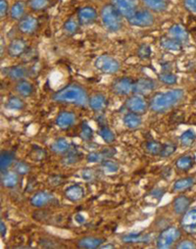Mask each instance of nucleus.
I'll return each instance as SVG.
<instances>
[{
  "instance_id": "nucleus-1",
  "label": "nucleus",
  "mask_w": 196,
  "mask_h": 249,
  "mask_svg": "<svg viewBox=\"0 0 196 249\" xmlns=\"http://www.w3.org/2000/svg\"><path fill=\"white\" fill-rule=\"evenodd\" d=\"M53 100L58 103L72 104L80 107L89 105V97L88 91L78 84H70L53 94Z\"/></svg>"
},
{
  "instance_id": "nucleus-2",
  "label": "nucleus",
  "mask_w": 196,
  "mask_h": 249,
  "mask_svg": "<svg viewBox=\"0 0 196 249\" xmlns=\"http://www.w3.org/2000/svg\"><path fill=\"white\" fill-rule=\"evenodd\" d=\"M184 90L180 89L156 93L150 99L149 108L155 113H165L178 106L184 99Z\"/></svg>"
},
{
  "instance_id": "nucleus-3",
  "label": "nucleus",
  "mask_w": 196,
  "mask_h": 249,
  "mask_svg": "<svg viewBox=\"0 0 196 249\" xmlns=\"http://www.w3.org/2000/svg\"><path fill=\"white\" fill-rule=\"evenodd\" d=\"M100 19L104 28L109 32L116 33L123 28V16L111 3L102 7Z\"/></svg>"
},
{
  "instance_id": "nucleus-4",
  "label": "nucleus",
  "mask_w": 196,
  "mask_h": 249,
  "mask_svg": "<svg viewBox=\"0 0 196 249\" xmlns=\"http://www.w3.org/2000/svg\"><path fill=\"white\" fill-rule=\"evenodd\" d=\"M181 231L177 227H168L164 229L158 235L156 246L159 249H168L173 247L181 238Z\"/></svg>"
},
{
  "instance_id": "nucleus-5",
  "label": "nucleus",
  "mask_w": 196,
  "mask_h": 249,
  "mask_svg": "<svg viewBox=\"0 0 196 249\" xmlns=\"http://www.w3.org/2000/svg\"><path fill=\"white\" fill-rule=\"evenodd\" d=\"M94 67L96 70L103 74L113 75L120 71L121 65L119 61L114 57L108 54H103L96 58V60L94 61Z\"/></svg>"
},
{
  "instance_id": "nucleus-6",
  "label": "nucleus",
  "mask_w": 196,
  "mask_h": 249,
  "mask_svg": "<svg viewBox=\"0 0 196 249\" xmlns=\"http://www.w3.org/2000/svg\"><path fill=\"white\" fill-rule=\"evenodd\" d=\"M126 21L129 25L135 27L148 28L155 24V17L153 12L148 9H139L132 16L126 18Z\"/></svg>"
},
{
  "instance_id": "nucleus-7",
  "label": "nucleus",
  "mask_w": 196,
  "mask_h": 249,
  "mask_svg": "<svg viewBox=\"0 0 196 249\" xmlns=\"http://www.w3.org/2000/svg\"><path fill=\"white\" fill-rule=\"evenodd\" d=\"M141 0H111V4L124 18H128L140 9Z\"/></svg>"
},
{
  "instance_id": "nucleus-8",
  "label": "nucleus",
  "mask_w": 196,
  "mask_h": 249,
  "mask_svg": "<svg viewBox=\"0 0 196 249\" xmlns=\"http://www.w3.org/2000/svg\"><path fill=\"white\" fill-rule=\"evenodd\" d=\"M135 82L130 78H120L114 82L112 90L115 94L120 96H126L133 94L135 90Z\"/></svg>"
},
{
  "instance_id": "nucleus-9",
  "label": "nucleus",
  "mask_w": 196,
  "mask_h": 249,
  "mask_svg": "<svg viewBox=\"0 0 196 249\" xmlns=\"http://www.w3.org/2000/svg\"><path fill=\"white\" fill-rule=\"evenodd\" d=\"M125 107L129 110V112H134L142 115L147 111L149 103H147V101L143 95L134 94L125 100Z\"/></svg>"
},
{
  "instance_id": "nucleus-10",
  "label": "nucleus",
  "mask_w": 196,
  "mask_h": 249,
  "mask_svg": "<svg viewBox=\"0 0 196 249\" xmlns=\"http://www.w3.org/2000/svg\"><path fill=\"white\" fill-rule=\"evenodd\" d=\"M180 228L188 234H196V206L189 208L181 216Z\"/></svg>"
},
{
  "instance_id": "nucleus-11",
  "label": "nucleus",
  "mask_w": 196,
  "mask_h": 249,
  "mask_svg": "<svg viewBox=\"0 0 196 249\" xmlns=\"http://www.w3.org/2000/svg\"><path fill=\"white\" fill-rule=\"evenodd\" d=\"M157 89V83L155 80L150 78H142L135 82L134 94L146 95L153 92Z\"/></svg>"
},
{
  "instance_id": "nucleus-12",
  "label": "nucleus",
  "mask_w": 196,
  "mask_h": 249,
  "mask_svg": "<svg viewBox=\"0 0 196 249\" xmlns=\"http://www.w3.org/2000/svg\"><path fill=\"white\" fill-rule=\"evenodd\" d=\"M97 17L98 15L96 10L90 6L80 8L77 14V19L81 26L92 25L97 20Z\"/></svg>"
},
{
  "instance_id": "nucleus-13",
  "label": "nucleus",
  "mask_w": 196,
  "mask_h": 249,
  "mask_svg": "<svg viewBox=\"0 0 196 249\" xmlns=\"http://www.w3.org/2000/svg\"><path fill=\"white\" fill-rule=\"evenodd\" d=\"M77 117L75 113L69 111H63L59 113L55 119V124L61 130H68L76 123Z\"/></svg>"
},
{
  "instance_id": "nucleus-14",
  "label": "nucleus",
  "mask_w": 196,
  "mask_h": 249,
  "mask_svg": "<svg viewBox=\"0 0 196 249\" xmlns=\"http://www.w3.org/2000/svg\"><path fill=\"white\" fill-rule=\"evenodd\" d=\"M38 28V21L33 16H25L19 21L18 30L24 35H33Z\"/></svg>"
},
{
  "instance_id": "nucleus-15",
  "label": "nucleus",
  "mask_w": 196,
  "mask_h": 249,
  "mask_svg": "<svg viewBox=\"0 0 196 249\" xmlns=\"http://www.w3.org/2000/svg\"><path fill=\"white\" fill-rule=\"evenodd\" d=\"M27 43L23 38H15L10 41L7 47V53L12 58H19L27 51Z\"/></svg>"
},
{
  "instance_id": "nucleus-16",
  "label": "nucleus",
  "mask_w": 196,
  "mask_h": 249,
  "mask_svg": "<svg viewBox=\"0 0 196 249\" xmlns=\"http://www.w3.org/2000/svg\"><path fill=\"white\" fill-rule=\"evenodd\" d=\"M191 202L192 199L186 196L181 195L177 196L173 201V212L176 215L182 216L190 208Z\"/></svg>"
},
{
  "instance_id": "nucleus-17",
  "label": "nucleus",
  "mask_w": 196,
  "mask_h": 249,
  "mask_svg": "<svg viewBox=\"0 0 196 249\" xmlns=\"http://www.w3.org/2000/svg\"><path fill=\"white\" fill-rule=\"evenodd\" d=\"M55 200V197L47 192L36 193L31 198V204L36 208H42L48 204H51Z\"/></svg>"
},
{
  "instance_id": "nucleus-18",
  "label": "nucleus",
  "mask_w": 196,
  "mask_h": 249,
  "mask_svg": "<svg viewBox=\"0 0 196 249\" xmlns=\"http://www.w3.org/2000/svg\"><path fill=\"white\" fill-rule=\"evenodd\" d=\"M64 196L71 202H78L85 196V191L80 184H72L65 190Z\"/></svg>"
},
{
  "instance_id": "nucleus-19",
  "label": "nucleus",
  "mask_w": 196,
  "mask_h": 249,
  "mask_svg": "<svg viewBox=\"0 0 196 249\" xmlns=\"http://www.w3.org/2000/svg\"><path fill=\"white\" fill-rule=\"evenodd\" d=\"M146 9L154 13H163L168 10L170 0H142Z\"/></svg>"
},
{
  "instance_id": "nucleus-20",
  "label": "nucleus",
  "mask_w": 196,
  "mask_h": 249,
  "mask_svg": "<svg viewBox=\"0 0 196 249\" xmlns=\"http://www.w3.org/2000/svg\"><path fill=\"white\" fill-rule=\"evenodd\" d=\"M124 126L129 130H136L139 129L143 124V118L140 114L128 112L123 118Z\"/></svg>"
},
{
  "instance_id": "nucleus-21",
  "label": "nucleus",
  "mask_w": 196,
  "mask_h": 249,
  "mask_svg": "<svg viewBox=\"0 0 196 249\" xmlns=\"http://www.w3.org/2000/svg\"><path fill=\"white\" fill-rule=\"evenodd\" d=\"M28 73H29L28 68H26L23 65H16L8 68L6 75L10 80L19 82V81L25 80V78L28 76Z\"/></svg>"
},
{
  "instance_id": "nucleus-22",
  "label": "nucleus",
  "mask_w": 196,
  "mask_h": 249,
  "mask_svg": "<svg viewBox=\"0 0 196 249\" xmlns=\"http://www.w3.org/2000/svg\"><path fill=\"white\" fill-rule=\"evenodd\" d=\"M19 175L15 171H6L2 173L1 184L5 189H14L19 183Z\"/></svg>"
},
{
  "instance_id": "nucleus-23",
  "label": "nucleus",
  "mask_w": 196,
  "mask_h": 249,
  "mask_svg": "<svg viewBox=\"0 0 196 249\" xmlns=\"http://www.w3.org/2000/svg\"><path fill=\"white\" fill-rule=\"evenodd\" d=\"M196 158L192 154H184L180 157H178L176 161V167L179 171L187 172L195 165Z\"/></svg>"
},
{
  "instance_id": "nucleus-24",
  "label": "nucleus",
  "mask_w": 196,
  "mask_h": 249,
  "mask_svg": "<svg viewBox=\"0 0 196 249\" xmlns=\"http://www.w3.org/2000/svg\"><path fill=\"white\" fill-rule=\"evenodd\" d=\"M168 35L173 37L176 38L181 42L187 41L188 40V32L187 30L181 26L180 24H174L168 31Z\"/></svg>"
},
{
  "instance_id": "nucleus-25",
  "label": "nucleus",
  "mask_w": 196,
  "mask_h": 249,
  "mask_svg": "<svg viewBox=\"0 0 196 249\" xmlns=\"http://www.w3.org/2000/svg\"><path fill=\"white\" fill-rule=\"evenodd\" d=\"M195 184V179L192 177H185L176 180L173 184V191L177 193H182L190 190Z\"/></svg>"
},
{
  "instance_id": "nucleus-26",
  "label": "nucleus",
  "mask_w": 196,
  "mask_h": 249,
  "mask_svg": "<svg viewBox=\"0 0 196 249\" xmlns=\"http://www.w3.org/2000/svg\"><path fill=\"white\" fill-rule=\"evenodd\" d=\"M105 239L100 237H84L78 241V247L82 249H96L104 244Z\"/></svg>"
},
{
  "instance_id": "nucleus-27",
  "label": "nucleus",
  "mask_w": 196,
  "mask_h": 249,
  "mask_svg": "<svg viewBox=\"0 0 196 249\" xmlns=\"http://www.w3.org/2000/svg\"><path fill=\"white\" fill-rule=\"evenodd\" d=\"M181 41L171 37L170 36H164L160 39V45L162 48L170 51H179L182 48Z\"/></svg>"
},
{
  "instance_id": "nucleus-28",
  "label": "nucleus",
  "mask_w": 196,
  "mask_h": 249,
  "mask_svg": "<svg viewBox=\"0 0 196 249\" xmlns=\"http://www.w3.org/2000/svg\"><path fill=\"white\" fill-rule=\"evenodd\" d=\"M107 105V99L102 93H94L89 97V106L94 111H102Z\"/></svg>"
},
{
  "instance_id": "nucleus-29",
  "label": "nucleus",
  "mask_w": 196,
  "mask_h": 249,
  "mask_svg": "<svg viewBox=\"0 0 196 249\" xmlns=\"http://www.w3.org/2000/svg\"><path fill=\"white\" fill-rule=\"evenodd\" d=\"M15 90L21 97H30L34 93L35 89L31 82L27 80H22L17 82Z\"/></svg>"
},
{
  "instance_id": "nucleus-30",
  "label": "nucleus",
  "mask_w": 196,
  "mask_h": 249,
  "mask_svg": "<svg viewBox=\"0 0 196 249\" xmlns=\"http://www.w3.org/2000/svg\"><path fill=\"white\" fill-rule=\"evenodd\" d=\"M15 161V154L9 150H3L0 154V170L1 173L6 172Z\"/></svg>"
},
{
  "instance_id": "nucleus-31",
  "label": "nucleus",
  "mask_w": 196,
  "mask_h": 249,
  "mask_svg": "<svg viewBox=\"0 0 196 249\" xmlns=\"http://www.w3.org/2000/svg\"><path fill=\"white\" fill-rule=\"evenodd\" d=\"M25 11H26V3L22 0H19V1L15 2L12 7L10 8L9 11V15L11 17V19L15 20V21H20L22 18H24L25 16Z\"/></svg>"
},
{
  "instance_id": "nucleus-32",
  "label": "nucleus",
  "mask_w": 196,
  "mask_h": 249,
  "mask_svg": "<svg viewBox=\"0 0 196 249\" xmlns=\"http://www.w3.org/2000/svg\"><path fill=\"white\" fill-rule=\"evenodd\" d=\"M50 148L56 154H65L69 151L71 147H70V143L66 139L60 138V139H57L55 142H53Z\"/></svg>"
},
{
  "instance_id": "nucleus-33",
  "label": "nucleus",
  "mask_w": 196,
  "mask_h": 249,
  "mask_svg": "<svg viewBox=\"0 0 196 249\" xmlns=\"http://www.w3.org/2000/svg\"><path fill=\"white\" fill-rule=\"evenodd\" d=\"M5 108L12 111H22L26 108L25 101L19 96H11L5 103Z\"/></svg>"
},
{
  "instance_id": "nucleus-34",
  "label": "nucleus",
  "mask_w": 196,
  "mask_h": 249,
  "mask_svg": "<svg viewBox=\"0 0 196 249\" xmlns=\"http://www.w3.org/2000/svg\"><path fill=\"white\" fill-rule=\"evenodd\" d=\"M122 240L125 243H138V242H146L149 240V235L148 234H143L142 232H132V233H127L125 234L122 237Z\"/></svg>"
},
{
  "instance_id": "nucleus-35",
  "label": "nucleus",
  "mask_w": 196,
  "mask_h": 249,
  "mask_svg": "<svg viewBox=\"0 0 196 249\" xmlns=\"http://www.w3.org/2000/svg\"><path fill=\"white\" fill-rule=\"evenodd\" d=\"M196 141V134L192 129H188L184 131L179 137V142L182 146L188 147L191 146Z\"/></svg>"
},
{
  "instance_id": "nucleus-36",
  "label": "nucleus",
  "mask_w": 196,
  "mask_h": 249,
  "mask_svg": "<svg viewBox=\"0 0 196 249\" xmlns=\"http://www.w3.org/2000/svg\"><path fill=\"white\" fill-rule=\"evenodd\" d=\"M81 153L79 152V150L75 149V148H70L69 151L66 153L62 159V163L64 165H73L77 162H79L81 160Z\"/></svg>"
},
{
  "instance_id": "nucleus-37",
  "label": "nucleus",
  "mask_w": 196,
  "mask_h": 249,
  "mask_svg": "<svg viewBox=\"0 0 196 249\" xmlns=\"http://www.w3.org/2000/svg\"><path fill=\"white\" fill-rule=\"evenodd\" d=\"M100 164L105 174H115L120 170V165L111 159H104Z\"/></svg>"
},
{
  "instance_id": "nucleus-38",
  "label": "nucleus",
  "mask_w": 196,
  "mask_h": 249,
  "mask_svg": "<svg viewBox=\"0 0 196 249\" xmlns=\"http://www.w3.org/2000/svg\"><path fill=\"white\" fill-rule=\"evenodd\" d=\"M99 136L108 144L113 143L115 142V140H116L115 134L107 126H101L100 127V129H99Z\"/></svg>"
},
{
  "instance_id": "nucleus-39",
  "label": "nucleus",
  "mask_w": 196,
  "mask_h": 249,
  "mask_svg": "<svg viewBox=\"0 0 196 249\" xmlns=\"http://www.w3.org/2000/svg\"><path fill=\"white\" fill-rule=\"evenodd\" d=\"M80 26L81 25H80L78 19L75 20L74 18H71L68 21L65 22V24H64V31L66 32L68 35L73 36V35L77 34V32L80 29Z\"/></svg>"
},
{
  "instance_id": "nucleus-40",
  "label": "nucleus",
  "mask_w": 196,
  "mask_h": 249,
  "mask_svg": "<svg viewBox=\"0 0 196 249\" xmlns=\"http://www.w3.org/2000/svg\"><path fill=\"white\" fill-rule=\"evenodd\" d=\"M158 79L161 83L168 85V86H174L178 83V77L177 75L171 73V72H163L160 75H158Z\"/></svg>"
},
{
  "instance_id": "nucleus-41",
  "label": "nucleus",
  "mask_w": 196,
  "mask_h": 249,
  "mask_svg": "<svg viewBox=\"0 0 196 249\" xmlns=\"http://www.w3.org/2000/svg\"><path fill=\"white\" fill-rule=\"evenodd\" d=\"M162 147H163V143L157 141H150V142H147L145 144L146 151L151 155H160Z\"/></svg>"
},
{
  "instance_id": "nucleus-42",
  "label": "nucleus",
  "mask_w": 196,
  "mask_h": 249,
  "mask_svg": "<svg viewBox=\"0 0 196 249\" xmlns=\"http://www.w3.org/2000/svg\"><path fill=\"white\" fill-rule=\"evenodd\" d=\"M14 171L19 175V176H26L32 171V167L29 163L25 161H18L15 163L14 166Z\"/></svg>"
},
{
  "instance_id": "nucleus-43",
  "label": "nucleus",
  "mask_w": 196,
  "mask_h": 249,
  "mask_svg": "<svg viewBox=\"0 0 196 249\" xmlns=\"http://www.w3.org/2000/svg\"><path fill=\"white\" fill-rule=\"evenodd\" d=\"M81 138L86 141L89 142L93 138V131L90 128L89 124L88 123H83L81 126Z\"/></svg>"
},
{
  "instance_id": "nucleus-44",
  "label": "nucleus",
  "mask_w": 196,
  "mask_h": 249,
  "mask_svg": "<svg viewBox=\"0 0 196 249\" xmlns=\"http://www.w3.org/2000/svg\"><path fill=\"white\" fill-rule=\"evenodd\" d=\"M152 54V50L149 44L147 43H143L139 49H138V56L142 59V60H147L151 57Z\"/></svg>"
},
{
  "instance_id": "nucleus-45",
  "label": "nucleus",
  "mask_w": 196,
  "mask_h": 249,
  "mask_svg": "<svg viewBox=\"0 0 196 249\" xmlns=\"http://www.w3.org/2000/svg\"><path fill=\"white\" fill-rule=\"evenodd\" d=\"M49 4V0H30L29 5L34 11H41Z\"/></svg>"
},
{
  "instance_id": "nucleus-46",
  "label": "nucleus",
  "mask_w": 196,
  "mask_h": 249,
  "mask_svg": "<svg viewBox=\"0 0 196 249\" xmlns=\"http://www.w3.org/2000/svg\"><path fill=\"white\" fill-rule=\"evenodd\" d=\"M177 150V145L175 143H165L163 144V147H162V150L160 152V157L162 158H167V157H170L171 155H173Z\"/></svg>"
},
{
  "instance_id": "nucleus-47",
  "label": "nucleus",
  "mask_w": 196,
  "mask_h": 249,
  "mask_svg": "<svg viewBox=\"0 0 196 249\" xmlns=\"http://www.w3.org/2000/svg\"><path fill=\"white\" fill-rule=\"evenodd\" d=\"M106 155L104 153V151L101 152H90L88 156H87V161L89 163H101L104 159H106Z\"/></svg>"
},
{
  "instance_id": "nucleus-48",
  "label": "nucleus",
  "mask_w": 196,
  "mask_h": 249,
  "mask_svg": "<svg viewBox=\"0 0 196 249\" xmlns=\"http://www.w3.org/2000/svg\"><path fill=\"white\" fill-rule=\"evenodd\" d=\"M80 178L85 181H92L95 178V172L90 168H85L79 172Z\"/></svg>"
},
{
  "instance_id": "nucleus-49",
  "label": "nucleus",
  "mask_w": 196,
  "mask_h": 249,
  "mask_svg": "<svg viewBox=\"0 0 196 249\" xmlns=\"http://www.w3.org/2000/svg\"><path fill=\"white\" fill-rule=\"evenodd\" d=\"M30 156L33 160L35 161H40L42 159L45 158L46 156V152L45 150H43L42 148L40 147H37V146H34V148L32 149L31 153H30Z\"/></svg>"
},
{
  "instance_id": "nucleus-50",
  "label": "nucleus",
  "mask_w": 196,
  "mask_h": 249,
  "mask_svg": "<svg viewBox=\"0 0 196 249\" xmlns=\"http://www.w3.org/2000/svg\"><path fill=\"white\" fill-rule=\"evenodd\" d=\"M176 248H178V249H196V243L193 240L184 239V240L178 241L176 245Z\"/></svg>"
},
{
  "instance_id": "nucleus-51",
  "label": "nucleus",
  "mask_w": 196,
  "mask_h": 249,
  "mask_svg": "<svg viewBox=\"0 0 196 249\" xmlns=\"http://www.w3.org/2000/svg\"><path fill=\"white\" fill-rule=\"evenodd\" d=\"M165 194H166V191H165L164 189L157 188V189H153V190L148 194V196H151V197H153V198H156L157 201H160V200L163 198V196H165Z\"/></svg>"
},
{
  "instance_id": "nucleus-52",
  "label": "nucleus",
  "mask_w": 196,
  "mask_h": 249,
  "mask_svg": "<svg viewBox=\"0 0 196 249\" xmlns=\"http://www.w3.org/2000/svg\"><path fill=\"white\" fill-rule=\"evenodd\" d=\"M9 11H10V8H9L7 0H0V17H1V19L6 17Z\"/></svg>"
},
{
  "instance_id": "nucleus-53",
  "label": "nucleus",
  "mask_w": 196,
  "mask_h": 249,
  "mask_svg": "<svg viewBox=\"0 0 196 249\" xmlns=\"http://www.w3.org/2000/svg\"><path fill=\"white\" fill-rule=\"evenodd\" d=\"M183 4L189 12L196 14V0H183Z\"/></svg>"
},
{
  "instance_id": "nucleus-54",
  "label": "nucleus",
  "mask_w": 196,
  "mask_h": 249,
  "mask_svg": "<svg viewBox=\"0 0 196 249\" xmlns=\"http://www.w3.org/2000/svg\"><path fill=\"white\" fill-rule=\"evenodd\" d=\"M62 182H63V179H62V178L59 177V176H54V177H51V178H49V183H50L51 185H59V184H61Z\"/></svg>"
},
{
  "instance_id": "nucleus-55",
  "label": "nucleus",
  "mask_w": 196,
  "mask_h": 249,
  "mask_svg": "<svg viewBox=\"0 0 196 249\" xmlns=\"http://www.w3.org/2000/svg\"><path fill=\"white\" fill-rule=\"evenodd\" d=\"M6 231H7L6 225H5V223L3 222V220H1V221H0V233H1V236H2V237H5V235H6Z\"/></svg>"
},
{
  "instance_id": "nucleus-56",
  "label": "nucleus",
  "mask_w": 196,
  "mask_h": 249,
  "mask_svg": "<svg viewBox=\"0 0 196 249\" xmlns=\"http://www.w3.org/2000/svg\"><path fill=\"white\" fill-rule=\"evenodd\" d=\"M75 221H76L78 224L82 225V224H84V223L86 222V219H85V217H84L82 214L78 213V214L75 216Z\"/></svg>"
},
{
  "instance_id": "nucleus-57",
  "label": "nucleus",
  "mask_w": 196,
  "mask_h": 249,
  "mask_svg": "<svg viewBox=\"0 0 196 249\" xmlns=\"http://www.w3.org/2000/svg\"><path fill=\"white\" fill-rule=\"evenodd\" d=\"M100 248H104V249H105V248H115V246H114V245H110V244H105V245L102 244V245L100 246Z\"/></svg>"
}]
</instances>
